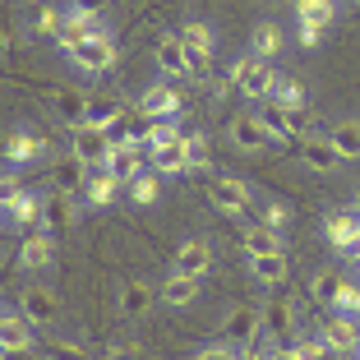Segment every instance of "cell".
Instances as JSON below:
<instances>
[{"mask_svg":"<svg viewBox=\"0 0 360 360\" xmlns=\"http://www.w3.org/2000/svg\"><path fill=\"white\" fill-rule=\"evenodd\" d=\"M231 75H236L240 97H250V102H273V93H277V70L268 60H259V56H240V60L231 65Z\"/></svg>","mask_w":360,"mask_h":360,"instance_id":"cell-1","label":"cell"},{"mask_svg":"<svg viewBox=\"0 0 360 360\" xmlns=\"http://www.w3.org/2000/svg\"><path fill=\"white\" fill-rule=\"evenodd\" d=\"M333 19H338V0H296V32H300V46H319Z\"/></svg>","mask_w":360,"mask_h":360,"instance_id":"cell-2","label":"cell"},{"mask_svg":"<svg viewBox=\"0 0 360 360\" xmlns=\"http://www.w3.org/2000/svg\"><path fill=\"white\" fill-rule=\"evenodd\" d=\"M5 217H10V222H19V226H28L32 236L46 231V226H42V194L19 190V180H14L10 171H5Z\"/></svg>","mask_w":360,"mask_h":360,"instance_id":"cell-3","label":"cell"},{"mask_svg":"<svg viewBox=\"0 0 360 360\" xmlns=\"http://www.w3.org/2000/svg\"><path fill=\"white\" fill-rule=\"evenodd\" d=\"M111 148H116V139L106 134V129H97V125H79V129H70V153H75V158L84 162L88 171H102V167H106V158H111Z\"/></svg>","mask_w":360,"mask_h":360,"instance_id":"cell-4","label":"cell"},{"mask_svg":"<svg viewBox=\"0 0 360 360\" xmlns=\"http://www.w3.org/2000/svg\"><path fill=\"white\" fill-rule=\"evenodd\" d=\"M65 56H70L84 75H106V70L116 65V42H111V32H102V37H84V42H75Z\"/></svg>","mask_w":360,"mask_h":360,"instance_id":"cell-5","label":"cell"},{"mask_svg":"<svg viewBox=\"0 0 360 360\" xmlns=\"http://www.w3.org/2000/svg\"><path fill=\"white\" fill-rule=\"evenodd\" d=\"M203 190H208V203L217 212H226V217H236V212L250 208V185L236 176H208L203 180Z\"/></svg>","mask_w":360,"mask_h":360,"instance_id":"cell-6","label":"cell"},{"mask_svg":"<svg viewBox=\"0 0 360 360\" xmlns=\"http://www.w3.org/2000/svg\"><path fill=\"white\" fill-rule=\"evenodd\" d=\"M180 42H185V56H190V75H203L212 65V51H217V37L203 19H190L180 28Z\"/></svg>","mask_w":360,"mask_h":360,"instance_id":"cell-7","label":"cell"},{"mask_svg":"<svg viewBox=\"0 0 360 360\" xmlns=\"http://www.w3.org/2000/svg\"><path fill=\"white\" fill-rule=\"evenodd\" d=\"M79 222V203L75 194H65V190H46L42 194V226L51 236H65V231H75Z\"/></svg>","mask_w":360,"mask_h":360,"instance_id":"cell-8","label":"cell"},{"mask_svg":"<svg viewBox=\"0 0 360 360\" xmlns=\"http://www.w3.org/2000/svg\"><path fill=\"white\" fill-rule=\"evenodd\" d=\"M323 236H328L333 250H342V255H356L360 250V217L351 208H338L323 217Z\"/></svg>","mask_w":360,"mask_h":360,"instance_id":"cell-9","label":"cell"},{"mask_svg":"<svg viewBox=\"0 0 360 360\" xmlns=\"http://www.w3.org/2000/svg\"><path fill=\"white\" fill-rule=\"evenodd\" d=\"M102 32H111L102 14H88V10H75V5H70V10H65V28H60L56 42H60V51H70L75 42H84V37H102Z\"/></svg>","mask_w":360,"mask_h":360,"instance_id":"cell-10","label":"cell"},{"mask_svg":"<svg viewBox=\"0 0 360 360\" xmlns=\"http://www.w3.org/2000/svg\"><path fill=\"white\" fill-rule=\"evenodd\" d=\"M171 273H185V277H208L212 273V245L208 240H180V250L171 255Z\"/></svg>","mask_w":360,"mask_h":360,"instance_id":"cell-11","label":"cell"},{"mask_svg":"<svg viewBox=\"0 0 360 360\" xmlns=\"http://www.w3.org/2000/svg\"><path fill=\"white\" fill-rule=\"evenodd\" d=\"M231 143H236L240 153H250V158H255V153H268L277 139L268 134V125H264L259 116H236V120H231Z\"/></svg>","mask_w":360,"mask_h":360,"instance_id":"cell-12","label":"cell"},{"mask_svg":"<svg viewBox=\"0 0 360 360\" xmlns=\"http://www.w3.org/2000/svg\"><path fill=\"white\" fill-rule=\"evenodd\" d=\"M143 162H148V148H143V143H116L111 158H106V171H111L120 185H129V180L143 176Z\"/></svg>","mask_w":360,"mask_h":360,"instance_id":"cell-13","label":"cell"},{"mask_svg":"<svg viewBox=\"0 0 360 360\" xmlns=\"http://www.w3.org/2000/svg\"><path fill=\"white\" fill-rule=\"evenodd\" d=\"M153 171H158V176H185V171H194V162H190V139H185V134L167 139V143L153 153Z\"/></svg>","mask_w":360,"mask_h":360,"instance_id":"cell-14","label":"cell"},{"mask_svg":"<svg viewBox=\"0 0 360 360\" xmlns=\"http://www.w3.org/2000/svg\"><path fill=\"white\" fill-rule=\"evenodd\" d=\"M56 264V236L51 231H37V236H23L19 245V268L23 273H42V268Z\"/></svg>","mask_w":360,"mask_h":360,"instance_id":"cell-15","label":"cell"},{"mask_svg":"<svg viewBox=\"0 0 360 360\" xmlns=\"http://www.w3.org/2000/svg\"><path fill=\"white\" fill-rule=\"evenodd\" d=\"M139 111L153 120H176L180 116V93L171 84H153L143 88V97H139Z\"/></svg>","mask_w":360,"mask_h":360,"instance_id":"cell-16","label":"cell"},{"mask_svg":"<svg viewBox=\"0 0 360 360\" xmlns=\"http://www.w3.org/2000/svg\"><path fill=\"white\" fill-rule=\"evenodd\" d=\"M0 347L5 351H32V319L23 309H5L0 314Z\"/></svg>","mask_w":360,"mask_h":360,"instance_id":"cell-17","label":"cell"},{"mask_svg":"<svg viewBox=\"0 0 360 360\" xmlns=\"http://www.w3.org/2000/svg\"><path fill=\"white\" fill-rule=\"evenodd\" d=\"M323 342L338 347L342 356H356V351H360V323L351 314H338V309H333V319L323 323Z\"/></svg>","mask_w":360,"mask_h":360,"instance_id":"cell-18","label":"cell"},{"mask_svg":"<svg viewBox=\"0 0 360 360\" xmlns=\"http://www.w3.org/2000/svg\"><path fill=\"white\" fill-rule=\"evenodd\" d=\"M158 70H162L167 79H185V75H190V56H185L180 32H167V37H158Z\"/></svg>","mask_w":360,"mask_h":360,"instance_id":"cell-19","label":"cell"},{"mask_svg":"<svg viewBox=\"0 0 360 360\" xmlns=\"http://www.w3.org/2000/svg\"><path fill=\"white\" fill-rule=\"evenodd\" d=\"M42 153H46V143H42V134H32V129H14L10 143H5V162H10V167H28V162H37Z\"/></svg>","mask_w":360,"mask_h":360,"instance_id":"cell-20","label":"cell"},{"mask_svg":"<svg viewBox=\"0 0 360 360\" xmlns=\"http://www.w3.org/2000/svg\"><path fill=\"white\" fill-rule=\"evenodd\" d=\"M23 314L32 319V328H51L56 319H60V305H56L51 291L32 286V291H23Z\"/></svg>","mask_w":360,"mask_h":360,"instance_id":"cell-21","label":"cell"},{"mask_svg":"<svg viewBox=\"0 0 360 360\" xmlns=\"http://www.w3.org/2000/svg\"><path fill=\"white\" fill-rule=\"evenodd\" d=\"M199 282L203 277H185V273H167V282H162V300H167L171 309H190L194 300H199Z\"/></svg>","mask_w":360,"mask_h":360,"instance_id":"cell-22","label":"cell"},{"mask_svg":"<svg viewBox=\"0 0 360 360\" xmlns=\"http://www.w3.org/2000/svg\"><path fill=\"white\" fill-rule=\"evenodd\" d=\"M240 250L250 259H259V255H282V231H273V226H245L240 231Z\"/></svg>","mask_w":360,"mask_h":360,"instance_id":"cell-23","label":"cell"},{"mask_svg":"<svg viewBox=\"0 0 360 360\" xmlns=\"http://www.w3.org/2000/svg\"><path fill=\"white\" fill-rule=\"evenodd\" d=\"M222 333L231 342H245V347H250L255 338H264V314H255V309H231L226 323H222Z\"/></svg>","mask_w":360,"mask_h":360,"instance_id":"cell-24","label":"cell"},{"mask_svg":"<svg viewBox=\"0 0 360 360\" xmlns=\"http://www.w3.org/2000/svg\"><path fill=\"white\" fill-rule=\"evenodd\" d=\"M291 333H296V309H291V300H268V309H264V338L282 342V338H291Z\"/></svg>","mask_w":360,"mask_h":360,"instance_id":"cell-25","label":"cell"},{"mask_svg":"<svg viewBox=\"0 0 360 360\" xmlns=\"http://www.w3.org/2000/svg\"><path fill=\"white\" fill-rule=\"evenodd\" d=\"M60 28H65L60 5H51V0H37V5L28 10V32H32V37H60Z\"/></svg>","mask_w":360,"mask_h":360,"instance_id":"cell-26","label":"cell"},{"mask_svg":"<svg viewBox=\"0 0 360 360\" xmlns=\"http://www.w3.org/2000/svg\"><path fill=\"white\" fill-rule=\"evenodd\" d=\"M88 106H93V102H88L84 93H75V88H60V93H56V116H60L70 129L88 125Z\"/></svg>","mask_w":360,"mask_h":360,"instance_id":"cell-27","label":"cell"},{"mask_svg":"<svg viewBox=\"0 0 360 360\" xmlns=\"http://www.w3.org/2000/svg\"><path fill=\"white\" fill-rule=\"evenodd\" d=\"M153 296H158V291H153L143 277H134V282L120 286V309H125L129 319H143V314L153 309Z\"/></svg>","mask_w":360,"mask_h":360,"instance_id":"cell-28","label":"cell"},{"mask_svg":"<svg viewBox=\"0 0 360 360\" xmlns=\"http://www.w3.org/2000/svg\"><path fill=\"white\" fill-rule=\"evenodd\" d=\"M328 143L338 148L342 162H360V120H338L328 129Z\"/></svg>","mask_w":360,"mask_h":360,"instance_id":"cell-29","label":"cell"},{"mask_svg":"<svg viewBox=\"0 0 360 360\" xmlns=\"http://www.w3.org/2000/svg\"><path fill=\"white\" fill-rule=\"evenodd\" d=\"M250 56L273 65L277 56H282V28H277V23H255V32H250Z\"/></svg>","mask_w":360,"mask_h":360,"instance_id":"cell-30","label":"cell"},{"mask_svg":"<svg viewBox=\"0 0 360 360\" xmlns=\"http://www.w3.org/2000/svg\"><path fill=\"white\" fill-rule=\"evenodd\" d=\"M300 162H305L309 171H338L342 167L338 148H333L328 139H305V143H300Z\"/></svg>","mask_w":360,"mask_h":360,"instance_id":"cell-31","label":"cell"},{"mask_svg":"<svg viewBox=\"0 0 360 360\" xmlns=\"http://www.w3.org/2000/svg\"><path fill=\"white\" fill-rule=\"evenodd\" d=\"M250 273H255V282L259 286H282L286 282V250L282 255H259V259H250Z\"/></svg>","mask_w":360,"mask_h":360,"instance_id":"cell-32","label":"cell"},{"mask_svg":"<svg viewBox=\"0 0 360 360\" xmlns=\"http://www.w3.org/2000/svg\"><path fill=\"white\" fill-rule=\"evenodd\" d=\"M116 190H120V180L111 176V171H93V176H88V190H84V199L93 203V208H106V203L116 199Z\"/></svg>","mask_w":360,"mask_h":360,"instance_id":"cell-33","label":"cell"},{"mask_svg":"<svg viewBox=\"0 0 360 360\" xmlns=\"http://www.w3.org/2000/svg\"><path fill=\"white\" fill-rule=\"evenodd\" d=\"M84 171H88V167L75 158V153H70V158H65L60 167H56V190H65V194H79V190H88Z\"/></svg>","mask_w":360,"mask_h":360,"instance_id":"cell-34","label":"cell"},{"mask_svg":"<svg viewBox=\"0 0 360 360\" xmlns=\"http://www.w3.org/2000/svg\"><path fill=\"white\" fill-rule=\"evenodd\" d=\"M158 194H162V176H158V171H143L139 180H129V199H134L139 208H153Z\"/></svg>","mask_w":360,"mask_h":360,"instance_id":"cell-35","label":"cell"},{"mask_svg":"<svg viewBox=\"0 0 360 360\" xmlns=\"http://www.w3.org/2000/svg\"><path fill=\"white\" fill-rule=\"evenodd\" d=\"M291 347H296L300 360H342V351L328 347L323 338H300V342H291Z\"/></svg>","mask_w":360,"mask_h":360,"instance_id":"cell-36","label":"cell"},{"mask_svg":"<svg viewBox=\"0 0 360 360\" xmlns=\"http://www.w3.org/2000/svg\"><path fill=\"white\" fill-rule=\"evenodd\" d=\"M309 291H314V300H323V305H333L342 291V277L333 273V268H323V273H314V282H309Z\"/></svg>","mask_w":360,"mask_h":360,"instance_id":"cell-37","label":"cell"},{"mask_svg":"<svg viewBox=\"0 0 360 360\" xmlns=\"http://www.w3.org/2000/svg\"><path fill=\"white\" fill-rule=\"evenodd\" d=\"M120 116H125V106H116V102H93L88 106V125H97V129H111Z\"/></svg>","mask_w":360,"mask_h":360,"instance_id":"cell-38","label":"cell"},{"mask_svg":"<svg viewBox=\"0 0 360 360\" xmlns=\"http://www.w3.org/2000/svg\"><path fill=\"white\" fill-rule=\"evenodd\" d=\"M333 309H338V314L360 319V282H342V291H338V300H333Z\"/></svg>","mask_w":360,"mask_h":360,"instance_id":"cell-39","label":"cell"},{"mask_svg":"<svg viewBox=\"0 0 360 360\" xmlns=\"http://www.w3.org/2000/svg\"><path fill=\"white\" fill-rule=\"evenodd\" d=\"M277 106H305V88L296 79H277V93H273Z\"/></svg>","mask_w":360,"mask_h":360,"instance_id":"cell-40","label":"cell"},{"mask_svg":"<svg viewBox=\"0 0 360 360\" xmlns=\"http://www.w3.org/2000/svg\"><path fill=\"white\" fill-rule=\"evenodd\" d=\"M185 139H190V162H194V167H208V158H212L208 134H185Z\"/></svg>","mask_w":360,"mask_h":360,"instance_id":"cell-41","label":"cell"},{"mask_svg":"<svg viewBox=\"0 0 360 360\" xmlns=\"http://www.w3.org/2000/svg\"><path fill=\"white\" fill-rule=\"evenodd\" d=\"M46 360H88V351L70 347V342H51V347H46Z\"/></svg>","mask_w":360,"mask_h":360,"instance_id":"cell-42","label":"cell"},{"mask_svg":"<svg viewBox=\"0 0 360 360\" xmlns=\"http://www.w3.org/2000/svg\"><path fill=\"white\" fill-rule=\"evenodd\" d=\"M286 222H291V208H286V203H268V208H264V226H273V231H282Z\"/></svg>","mask_w":360,"mask_h":360,"instance_id":"cell-43","label":"cell"},{"mask_svg":"<svg viewBox=\"0 0 360 360\" xmlns=\"http://www.w3.org/2000/svg\"><path fill=\"white\" fill-rule=\"evenodd\" d=\"M194 360H240V356H236L231 347H203V351H199Z\"/></svg>","mask_w":360,"mask_h":360,"instance_id":"cell-44","label":"cell"},{"mask_svg":"<svg viewBox=\"0 0 360 360\" xmlns=\"http://www.w3.org/2000/svg\"><path fill=\"white\" fill-rule=\"evenodd\" d=\"M212 93H217V97H231V93H240V88H236V75H217V79H212Z\"/></svg>","mask_w":360,"mask_h":360,"instance_id":"cell-45","label":"cell"},{"mask_svg":"<svg viewBox=\"0 0 360 360\" xmlns=\"http://www.w3.org/2000/svg\"><path fill=\"white\" fill-rule=\"evenodd\" d=\"M75 10H88V14H106V0H70Z\"/></svg>","mask_w":360,"mask_h":360,"instance_id":"cell-46","label":"cell"},{"mask_svg":"<svg viewBox=\"0 0 360 360\" xmlns=\"http://www.w3.org/2000/svg\"><path fill=\"white\" fill-rule=\"evenodd\" d=\"M273 360H300L296 347H273Z\"/></svg>","mask_w":360,"mask_h":360,"instance_id":"cell-47","label":"cell"},{"mask_svg":"<svg viewBox=\"0 0 360 360\" xmlns=\"http://www.w3.org/2000/svg\"><path fill=\"white\" fill-rule=\"evenodd\" d=\"M5 360H37L32 351H5Z\"/></svg>","mask_w":360,"mask_h":360,"instance_id":"cell-48","label":"cell"},{"mask_svg":"<svg viewBox=\"0 0 360 360\" xmlns=\"http://www.w3.org/2000/svg\"><path fill=\"white\" fill-rule=\"evenodd\" d=\"M351 212H356V217H360V194H356V203H351Z\"/></svg>","mask_w":360,"mask_h":360,"instance_id":"cell-49","label":"cell"},{"mask_svg":"<svg viewBox=\"0 0 360 360\" xmlns=\"http://www.w3.org/2000/svg\"><path fill=\"white\" fill-rule=\"evenodd\" d=\"M351 259H356V268H360V250H356V255H351Z\"/></svg>","mask_w":360,"mask_h":360,"instance_id":"cell-50","label":"cell"},{"mask_svg":"<svg viewBox=\"0 0 360 360\" xmlns=\"http://www.w3.org/2000/svg\"><path fill=\"white\" fill-rule=\"evenodd\" d=\"M356 360H360V351H356Z\"/></svg>","mask_w":360,"mask_h":360,"instance_id":"cell-51","label":"cell"},{"mask_svg":"<svg viewBox=\"0 0 360 360\" xmlns=\"http://www.w3.org/2000/svg\"><path fill=\"white\" fill-rule=\"evenodd\" d=\"M356 5H360V0H356Z\"/></svg>","mask_w":360,"mask_h":360,"instance_id":"cell-52","label":"cell"}]
</instances>
